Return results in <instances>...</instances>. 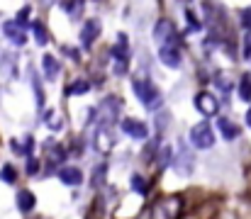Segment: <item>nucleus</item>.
<instances>
[{
  "label": "nucleus",
  "instance_id": "obj_1",
  "mask_svg": "<svg viewBox=\"0 0 251 219\" xmlns=\"http://www.w3.org/2000/svg\"><path fill=\"white\" fill-rule=\"evenodd\" d=\"M180 207H183V202H180V197H178V195L166 197V200H161V202L154 207L151 219H178V215H180Z\"/></svg>",
  "mask_w": 251,
  "mask_h": 219
},
{
  "label": "nucleus",
  "instance_id": "obj_6",
  "mask_svg": "<svg viewBox=\"0 0 251 219\" xmlns=\"http://www.w3.org/2000/svg\"><path fill=\"white\" fill-rule=\"evenodd\" d=\"M2 32H5V37H7L12 44H17V47H22V44L27 42L25 29H22V24H17V22H5V24H2Z\"/></svg>",
  "mask_w": 251,
  "mask_h": 219
},
{
  "label": "nucleus",
  "instance_id": "obj_3",
  "mask_svg": "<svg viewBox=\"0 0 251 219\" xmlns=\"http://www.w3.org/2000/svg\"><path fill=\"white\" fill-rule=\"evenodd\" d=\"M190 142H193V146H198V148H210V146L215 144V132H212L210 122L195 124L190 129Z\"/></svg>",
  "mask_w": 251,
  "mask_h": 219
},
{
  "label": "nucleus",
  "instance_id": "obj_5",
  "mask_svg": "<svg viewBox=\"0 0 251 219\" xmlns=\"http://www.w3.org/2000/svg\"><path fill=\"white\" fill-rule=\"evenodd\" d=\"M195 107H198L202 115H215L217 107H220V102H217L215 95H210V93H200V95L195 97Z\"/></svg>",
  "mask_w": 251,
  "mask_h": 219
},
{
  "label": "nucleus",
  "instance_id": "obj_26",
  "mask_svg": "<svg viewBox=\"0 0 251 219\" xmlns=\"http://www.w3.org/2000/svg\"><path fill=\"white\" fill-rule=\"evenodd\" d=\"M171 153H173L171 146H164V148H161V161H159L161 166H168V163H171Z\"/></svg>",
  "mask_w": 251,
  "mask_h": 219
},
{
  "label": "nucleus",
  "instance_id": "obj_10",
  "mask_svg": "<svg viewBox=\"0 0 251 219\" xmlns=\"http://www.w3.org/2000/svg\"><path fill=\"white\" fill-rule=\"evenodd\" d=\"M59 178H61V183H66V185H81V183H83V173H81L78 168H61V170H59Z\"/></svg>",
  "mask_w": 251,
  "mask_h": 219
},
{
  "label": "nucleus",
  "instance_id": "obj_8",
  "mask_svg": "<svg viewBox=\"0 0 251 219\" xmlns=\"http://www.w3.org/2000/svg\"><path fill=\"white\" fill-rule=\"evenodd\" d=\"M159 56H161V64L168 66V69H178V66H180V51H178L176 47H171V44H164V47H161Z\"/></svg>",
  "mask_w": 251,
  "mask_h": 219
},
{
  "label": "nucleus",
  "instance_id": "obj_13",
  "mask_svg": "<svg viewBox=\"0 0 251 219\" xmlns=\"http://www.w3.org/2000/svg\"><path fill=\"white\" fill-rule=\"evenodd\" d=\"M42 66H44V75H47L49 80H54V78H56V73H59V61H56L51 54H44Z\"/></svg>",
  "mask_w": 251,
  "mask_h": 219
},
{
  "label": "nucleus",
  "instance_id": "obj_28",
  "mask_svg": "<svg viewBox=\"0 0 251 219\" xmlns=\"http://www.w3.org/2000/svg\"><path fill=\"white\" fill-rule=\"evenodd\" d=\"M64 156H66V153H64V148H61V146H54V153H51V161H54V158H56V161H61Z\"/></svg>",
  "mask_w": 251,
  "mask_h": 219
},
{
  "label": "nucleus",
  "instance_id": "obj_21",
  "mask_svg": "<svg viewBox=\"0 0 251 219\" xmlns=\"http://www.w3.org/2000/svg\"><path fill=\"white\" fill-rule=\"evenodd\" d=\"M61 7H64V10H66V12L74 17V15H78V12L83 10V2H61Z\"/></svg>",
  "mask_w": 251,
  "mask_h": 219
},
{
  "label": "nucleus",
  "instance_id": "obj_4",
  "mask_svg": "<svg viewBox=\"0 0 251 219\" xmlns=\"http://www.w3.org/2000/svg\"><path fill=\"white\" fill-rule=\"evenodd\" d=\"M122 132H125L127 137H132V139H147V134H149L147 124L139 122V120H132V117L122 120Z\"/></svg>",
  "mask_w": 251,
  "mask_h": 219
},
{
  "label": "nucleus",
  "instance_id": "obj_29",
  "mask_svg": "<svg viewBox=\"0 0 251 219\" xmlns=\"http://www.w3.org/2000/svg\"><path fill=\"white\" fill-rule=\"evenodd\" d=\"M247 124H249V127H251V110H249V112H247Z\"/></svg>",
  "mask_w": 251,
  "mask_h": 219
},
{
  "label": "nucleus",
  "instance_id": "obj_9",
  "mask_svg": "<svg viewBox=\"0 0 251 219\" xmlns=\"http://www.w3.org/2000/svg\"><path fill=\"white\" fill-rule=\"evenodd\" d=\"M98 34H100V22H95V20L85 22L83 32H81V44H83V47H90V44L95 42V37H98Z\"/></svg>",
  "mask_w": 251,
  "mask_h": 219
},
{
  "label": "nucleus",
  "instance_id": "obj_22",
  "mask_svg": "<svg viewBox=\"0 0 251 219\" xmlns=\"http://www.w3.org/2000/svg\"><path fill=\"white\" fill-rule=\"evenodd\" d=\"M242 56H244V59H251V32L244 34V42H242Z\"/></svg>",
  "mask_w": 251,
  "mask_h": 219
},
{
  "label": "nucleus",
  "instance_id": "obj_23",
  "mask_svg": "<svg viewBox=\"0 0 251 219\" xmlns=\"http://www.w3.org/2000/svg\"><path fill=\"white\" fill-rule=\"evenodd\" d=\"M105 166H98L95 168V178H93V185H102V180H105Z\"/></svg>",
  "mask_w": 251,
  "mask_h": 219
},
{
  "label": "nucleus",
  "instance_id": "obj_2",
  "mask_svg": "<svg viewBox=\"0 0 251 219\" xmlns=\"http://www.w3.org/2000/svg\"><path fill=\"white\" fill-rule=\"evenodd\" d=\"M134 93L139 95V100L147 105V107H159L161 105V95L156 90V85H151L149 80H134Z\"/></svg>",
  "mask_w": 251,
  "mask_h": 219
},
{
  "label": "nucleus",
  "instance_id": "obj_24",
  "mask_svg": "<svg viewBox=\"0 0 251 219\" xmlns=\"http://www.w3.org/2000/svg\"><path fill=\"white\" fill-rule=\"evenodd\" d=\"M54 115H56V112H47V124H49L51 129H54V127L59 129V127H61V120H59V117H54Z\"/></svg>",
  "mask_w": 251,
  "mask_h": 219
},
{
  "label": "nucleus",
  "instance_id": "obj_18",
  "mask_svg": "<svg viewBox=\"0 0 251 219\" xmlns=\"http://www.w3.org/2000/svg\"><path fill=\"white\" fill-rule=\"evenodd\" d=\"M32 32H34V37H37V44H47V29H44L39 22L32 24Z\"/></svg>",
  "mask_w": 251,
  "mask_h": 219
},
{
  "label": "nucleus",
  "instance_id": "obj_16",
  "mask_svg": "<svg viewBox=\"0 0 251 219\" xmlns=\"http://www.w3.org/2000/svg\"><path fill=\"white\" fill-rule=\"evenodd\" d=\"M88 83L85 80H76V83H71L69 85V95H83V93H88Z\"/></svg>",
  "mask_w": 251,
  "mask_h": 219
},
{
  "label": "nucleus",
  "instance_id": "obj_7",
  "mask_svg": "<svg viewBox=\"0 0 251 219\" xmlns=\"http://www.w3.org/2000/svg\"><path fill=\"white\" fill-rule=\"evenodd\" d=\"M112 56L117 61V73H125V61H127V37L117 34V44L112 49Z\"/></svg>",
  "mask_w": 251,
  "mask_h": 219
},
{
  "label": "nucleus",
  "instance_id": "obj_12",
  "mask_svg": "<svg viewBox=\"0 0 251 219\" xmlns=\"http://www.w3.org/2000/svg\"><path fill=\"white\" fill-rule=\"evenodd\" d=\"M34 195L29 193V190H20L17 193V207L22 210V212H29V210H34Z\"/></svg>",
  "mask_w": 251,
  "mask_h": 219
},
{
  "label": "nucleus",
  "instance_id": "obj_20",
  "mask_svg": "<svg viewBox=\"0 0 251 219\" xmlns=\"http://www.w3.org/2000/svg\"><path fill=\"white\" fill-rule=\"evenodd\" d=\"M15 178H17L15 168H12V166H2V170H0V180H5V183H15Z\"/></svg>",
  "mask_w": 251,
  "mask_h": 219
},
{
  "label": "nucleus",
  "instance_id": "obj_25",
  "mask_svg": "<svg viewBox=\"0 0 251 219\" xmlns=\"http://www.w3.org/2000/svg\"><path fill=\"white\" fill-rule=\"evenodd\" d=\"M37 170H39V161L29 156V158H27V173H29V175H34Z\"/></svg>",
  "mask_w": 251,
  "mask_h": 219
},
{
  "label": "nucleus",
  "instance_id": "obj_11",
  "mask_svg": "<svg viewBox=\"0 0 251 219\" xmlns=\"http://www.w3.org/2000/svg\"><path fill=\"white\" fill-rule=\"evenodd\" d=\"M217 127H220V132H222V137H225L227 142H234V139L239 137V127H237L232 120H225V117H222V120L217 122Z\"/></svg>",
  "mask_w": 251,
  "mask_h": 219
},
{
  "label": "nucleus",
  "instance_id": "obj_15",
  "mask_svg": "<svg viewBox=\"0 0 251 219\" xmlns=\"http://www.w3.org/2000/svg\"><path fill=\"white\" fill-rule=\"evenodd\" d=\"M239 97L247 100V102L251 100V75L249 73H244L242 80H239Z\"/></svg>",
  "mask_w": 251,
  "mask_h": 219
},
{
  "label": "nucleus",
  "instance_id": "obj_19",
  "mask_svg": "<svg viewBox=\"0 0 251 219\" xmlns=\"http://www.w3.org/2000/svg\"><path fill=\"white\" fill-rule=\"evenodd\" d=\"M32 88H34V95H37V105L42 107V105H44V90H42V83H39L37 75L32 78Z\"/></svg>",
  "mask_w": 251,
  "mask_h": 219
},
{
  "label": "nucleus",
  "instance_id": "obj_14",
  "mask_svg": "<svg viewBox=\"0 0 251 219\" xmlns=\"http://www.w3.org/2000/svg\"><path fill=\"white\" fill-rule=\"evenodd\" d=\"M173 34V24H171V20H159L156 22V29H154V39L156 42H164L166 37Z\"/></svg>",
  "mask_w": 251,
  "mask_h": 219
},
{
  "label": "nucleus",
  "instance_id": "obj_27",
  "mask_svg": "<svg viewBox=\"0 0 251 219\" xmlns=\"http://www.w3.org/2000/svg\"><path fill=\"white\" fill-rule=\"evenodd\" d=\"M242 24H244V29H247V32H251V7L242 12Z\"/></svg>",
  "mask_w": 251,
  "mask_h": 219
},
{
  "label": "nucleus",
  "instance_id": "obj_17",
  "mask_svg": "<svg viewBox=\"0 0 251 219\" xmlns=\"http://www.w3.org/2000/svg\"><path fill=\"white\" fill-rule=\"evenodd\" d=\"M129 183H132V188H134L139 195H147V180H144L142 175H132V180H129Z\"/></svg>",
  "mask_w": 251,
  "mask_h": 219
}]
</instances>
